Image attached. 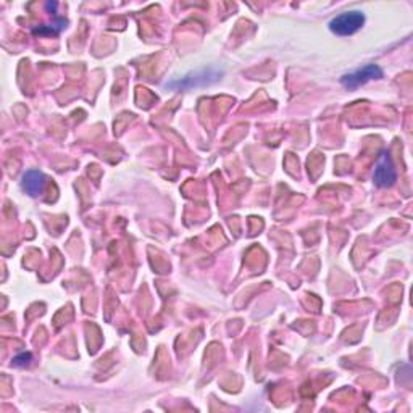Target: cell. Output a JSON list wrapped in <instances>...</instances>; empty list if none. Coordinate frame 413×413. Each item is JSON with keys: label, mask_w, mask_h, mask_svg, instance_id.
<instances>
[{"label": "cell", "mask_w": 413, "mask_h": 413, "mask_svg": "<svg viewBox=\"0 0 413 413\" xmlns=\"http://www.w3.org/2000/svg\"><path fill=\"white\" fill-rule=\"evenodd\" d=\"M363 24H365V15L359 10H352L344 11V14L332 18L330 21V29L331 33L337 36H352L362 29Z\"/></svg>", "instance_id": "cell-2"}, {"label": "cell", "mask_w": 413, "mask_h": 413, "mask_svg": "<svg viewBox=\"0 0 413 413\" xmlns=\"http://www.w3.org/2000/svg\"><path fill=\"white\" fill-rule=\"evenodd\" d=\"M223 76V70H220L217 66H203L199 70L190 71L183 78H175L165 84L166 89L171 91H188L195 88H205L217 83Z\"/></svg>", "instance_id": "cell-1"}, {"label": "cell", "mask_w": 413, "mask_h": 413, "mask_svg": "<svg viewBox=\"0 0 413 413\" xmlns=\"http://www.w3.org/2000/svg\"><path fill=\"white\" fill-rule=\"evenodd\" d=\"M383 78V70L378 65H365L363 68L354 73H349V75H344L341 78V84L349 91H354L360 86L367 84L372 79H381Z\"/></svg>", "instance_id": "cell-4"}, {"label": "cell", "mask_w": 413, "mask_h": 413, "mask_svg": "<svg viewBox=\"0 0 413 413\" xmlns=\"http://www.w3.org/2000/svg\"><path fill=\"white\" fill-rule=\"evenodd\" d=\"M397 181V171L392 163L391 153L383 151L376 162L373 171V183L378 188H391Z\"/></svg>", "instance_id": "cell-3"}, {"label": "cell", "mask_w": 413, "mask_h": 413, "mask_svg": "<svg viewBox=\"0 0 413 413\" xmlns=\"http://www.w3.org/2000/svg\"><path fill=\"white\" fill-rule=\"evenodd\" d=\"M31 359H33V355L31 354H26V352H23L20 355H16L15 359H14V363L18 367H23V365H28V363L31 362Z\"/></svg>", "instance_id": "cell-7"}, {"label": "cell", "mask_w": 413, "mask_h": 413, "mask_svg": "<svg viewBox=\"0 0 413 413\" xmlns=\"http://www.w3.org/2000/svg\"><path fill=\"white\" fill-rule=\"evenodd\" d=\"M66 21L65 20H57L53 24H47V26H41V28H34V34H47V36H55L58 34L61 29L65 28Z\"/></svg>", "instance_id": "cell-6"}, {"label": "cell", "mask_w": 413, "mask_h": 413, "mask_svg": "<svg viewBox=\"0 0 413 413\" xmlns=\"http://www.w3.org/2000/svg\"><path fill=\"white\" fill-rule=\"evenodd\" d=\"M46 176L39 170H28L21 178V188L31 197H38L46 189Z\"/></svg>", "instance_id": "cell-5"}]
</instances>
